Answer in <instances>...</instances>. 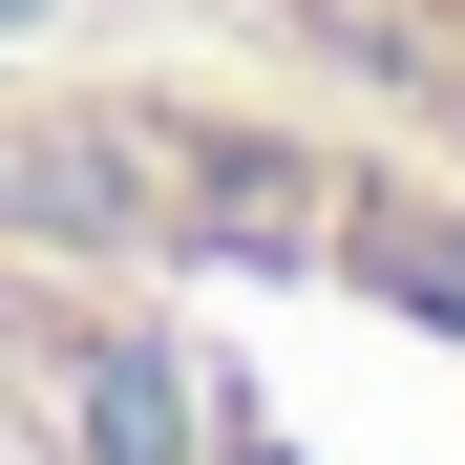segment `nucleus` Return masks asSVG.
I'll return each mask as SVG.
<instances>
[{
    "mask_svg": "<svg viewBox=\"0 0 465 465\" xmlns=\"http://www.w3.org/2000/svg\"><path fill=\"white\" fill-rule=\"evenodd\" d=\"M360 127H402L423 170H465V0H254Z\"/></svg>",
    "mask_w": 465,
    "mask_h": 465,
    "instance_id": "1",
    "label": "nucleus"
}]
</instances>
